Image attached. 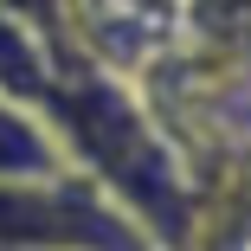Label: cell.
I'll return each instance as SVG.
<instances>
[{
  "instance_id": "6da1fadb",
  "label": "cell",
  "mask_w": 251,
  "mask_h": 251,
  "mask_svg": "<svg viewBox=\"0 0 251 251\" xmlns=\"http://www.w3.org/2000/svg\"><path fill=\"white\" fill-rule=\"evenodd\" d=\"M0 251H161L129 206L84 180L77 168L58 180L0 187Z\"/></svg>"
},
{
  "instance_id": "7a4b0ae2",
  "label": "cell",
  "mask_w": 251,
  "mask_h": 251,
  "mask_svg": "<svg viewBox=\"0 0 251 251\" xmlns=\"http://www.w3.org/2000/svg\"><path fill=\"white\" fill-rule=\"evenodd\" d=\"M58 174H71L58 129L0 90V187H32V180H58Z\"/></svg>"
}]
</instances>
